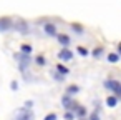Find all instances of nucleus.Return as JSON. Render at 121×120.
Listing matches in <instances>:
<instances>
[{"instance_id": "f257e3e1", "label": "nucleus", "mask_w": 121, "mask_h": 120, "mask_svg": "<svg viewBox=\"0 0 121 120\" xmlns=\"http://www.w3.org/2000/svg\"><path fill=\"white\" fill-rule=\"evenodd\" d=\"M106 87H109L114 93H118L119 97H121V83L119 82H116V80H111V82H106Z\"/></svg>"}, {"instance_id": "f03ea898", "label": "nucleus", "mask_w": 121, "mask_h": 120, "mask_svg": "<svg viewBox=\"0 0 121 120\" xmlns=\"http://www.w3.org/2000/svg\"><path fill=\"white\" fill-rule=\"evenodd\" d=\"M71 55H73V53H71L70 50H66V48H63V50L58 53V57H60L61 60H70V58H71Z\"/></svg>"}, {"instance_id": "7ed1b4c3", "label": "nucleus", "mask_w": 121, "mask_h": 120, "mask_svg": "<svg viewBox=\"0 0 121 120\" xmlns=\"http://www.w3.org/2000/svg\"><path fill=\"white\" fill-rule=\"evenodd\" d=\"M45 32H47L48 35H55V34H56L55 25H53V24H47V25H45Z\"/></svg>"}, {"instance_id": "20e7f679", "label": "nucleus", "mask_w": 121, "mask_h": 120, "mask_svg": "<svg viewBox=\"0 0 121 120\" xmlns=\"http://www.w3.org/2000/svg\"><path fill=\"white\" fill-rule=\"evenodd\" d=\"M58 42H60L61 45H68V43H70V37H68V35L60 34V35H58Z\"/></svg>"}, {"instance_id": "39448f33", "label": "nucleus", "mask_w": 121, "mask_h": 120, "mask_svg": "<svg viewBox=\"0 0 121 120\" xmlns=\"http://www.w3.org/2000/svg\"><path fill=\"white\" fill-rule=\"evenodd\" d=\"M9 25H10L9 19H2V20H0V30H5V29H7Z\"/></svg>"}, {"instance_id": "423d86ee", "label": "nucleus", "mask_w": 121, "mask_h": 120, "mask_svg": "<svg viewBox=\"0 0 121 120\" xmlns=\"http://www.w3.org/2000/svg\"><path fill=\"white\" fill-rule=\"evenodd\" d=\"M116 102H118V100H116V97H108V98H106V103H108L109 107H114V105H116Z\"/></svg>"}, {"instance_id": "0eeeda50", "label": "nucleus", "mask_w": 121, "mask_h": 120, "mask_svg": "<svg viewBox=\"0 0 121 120\" xmlns=\"http://www.w3.org/2000/svg\"><path fill=\"white\" fill-rule=\"evenodd\" d=\"M118 58H119V57H118L116 53H109V55H108V60H109V62H113V63H114V62H118Z\"/></svg>"}, {"instance_id": "6e6552de", "label": "nucleus", "mask_w": 121, "mask_h": 120, "mask_svg": "<svg viewBox=\"0 0 121 120\" xmlns=\"http://www.w3.org/2000/svg\"><path fill=\"white\" fill-rule=\"evenodd\" d=\"M58 70H60L61 73H68V68H66L65 65H58Z\"/></svg>"}, {"instance_id": "1a4fd4ad", "label": "nucleus", "mask_w": 121, "mask_h": 120, "mask_svg": "<svg viewBox=\"0 0 121 120\" xmlns=\"http://www.w3.org/2000/svg\"><path fill=\"white\" fill-rule=\"evenodd\" d=\"M78 52H80L81 55H88V50H86V48H83V47H78Z\"/></svg>"}, {"instance_id": "9d476101", "label": "nucleus", "mask_w": 121, "mask_h": 120, "mask_svg": "<svg viewBox=\"0 0 121 120\" xmlns=\"http://www.w3.org/2000/svg\"><path fill=\"white\" fill-rule=\"evenodd\" d=\"M45 120H56V115H55V113H50V115L45 117Z\"/></svg>"}, {"instance_id": "9b49d317", "label": "nucleus", "mask_w": 121, "mask_h": 120, "mask_svg": "<svg viewBox=\"0 0 121 120\" xmlns=\"http://www.w3.org/2000/svg\"><path fill=\"white\" fill-rule=\"evenodd\" d=\"M65 118L66 120H73V113H65Z\"/></svg>"}, {"instance_id": "f8f14e48", "label": "nucleus", "mask_w": 121, "mask_h": 120, "mask_svg": "<svg viewBox=\"0 0 121 120\" xmlns=\"http://www.w3.org/2000/svg\"><path fill=\"white\" fill-rule=\"evenodd\" d=\"M99 52H101V48H96V50L93 52V55H95V57H98V55H99Z\"/></svg>"}, {"instance_id": "ddd939ff", "label": "nucleus", "mask_w": 121, "mask_h": 120, "mask_svg": "<svg viewBox=\"0 0 121 120\" xmlns=\"http://www.w3.org/2000/svg\"><path fill=\"white\" fill-rule=\"evenodd\" d=\"M91 120H99V118H98V115H96V113H93V115H91Z\"/></svg>"}, {"instance_id": "4468645a", "label": "nucleus", "mask_w": 121, "mask_h": 120, "mask_svg": "<svg viewBox=\"0 0 121 120\" xmlns=\"http://www.w3.org/2000/svg\"><path fill=\"white\" fill-rule=\"evenodd\" d=\"M22 120H32V115H27V117H23Z\"/></svg>"}, {"instance_id": "2eb2a0df", "label": "nucleus", "mask_w": 121, "mask_h": 120, "mask_svg": "<svg viewBox=\"0 0 121 120\" xmlns=\"http://www.w3.org/2000/svg\"><path fill=\"white\" fill-rule=\"evenodd\" d=\"M118 50H119V53H121V43H119V45H118Z\"/></svg>"}]
</instances>
